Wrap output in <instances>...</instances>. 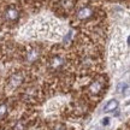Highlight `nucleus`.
<instances>
[{
    "label": "nucleus",
    "instance_id": "nucleus-1",
    "mask_svg": "<svg viewBox=\"0 0 130 130\" xmlns=\"http://www.w3.org/2000/svg\"><path fill=\"white\" fill-rule=\"evenodd\" d=\"M66 25L59 19L51 16H39L21 28L19 37L23 40L60 41L66 37Z\"/></svg>",
    "mask_w": 130,
    "mask_h": 130
},
{
    "label": "nucleus",
    "instance_id": "nucleus-2",
    "mask_svg": "<svg viewBox=\"0 0 130 130\" xmlns=\"http://www.w3.org/2000/svg\"><path fill=\"white\" fill-rule=\"evenodd\" d=\"M108 59H110V66L115 71L123 69L124 61L128 59V41L122 28L119 27L115 29V32L112 35L108 50Z\"/></svg>",
    "mask_w": 130,
    "mask_h": 130
},
{
    "label": "nucleus",
    "instance_id": "nucleus-3",
    "mask_svg": "<svg viewBox=\"0 0 130 130\" xmlns=\"http://www.w3.org/2000/svg\"><path fill=\"white\" fill-rule=\"evenodd\" d=\"M118 106H119V102H118V100L117 99H111V100H108V101L105 104V106H104V112H106V113H108V112H113L116 111L117 108H118Z\"/></svg>",
    "mask_w": 130,
    "mask_h": 130
},
{
    "label": "nucleus",
    "instance_id": "nucleus-4",
    "mask_svg": "<svg viewBox=\"0 0 130 130\" xmlns=\"http://www.w3.org/2000/svg\"><path fill=\"white\" fill-rule=\"evenodd\" d=\"M128 89H129L128 82H121V83H118V86H117V93L124 95V94L128 93Z\"/></svg>",
    "mask_w": 130,
    "mask_h": 130
},
{
    "label": "nucleus",
    "instance_id": "nucleus-5",
    "mask_svg": "<svg viewBox=\"0 0 130 130\" xmlns=\"http://www.w3.org/2000/svg\"><path fill=\"white\" fill-rule=\"evenodd\" d=\"M59 107V101L58 100H52L48 105H47L46 107V112H48V113H51V112H54Z\"/></svg>",
    "mask_w": 130,
    "mask_h": 130
},
{
    "label": "nucleus",
    "instance_id": "nucleus-6",
    "mask_svg": "<svg viewBox=\"0 0 130 130\" xmlns=\"http://www.w3.org/2000/svg\"><path fill=\"white\" fill-rule=\"evenodd\" d=\"M99 124H100V126H102V128H108V126H111V124H112V118L111 117H107V116L104 117V118L100 119Z\"/></svg>",
    "mask_w": 130,
    "mask_h": 130
},
{
    "label": "nucleus",
    "instance_id": "nucleus-7",
    "mask_svg": "<svg viewBox=\"0 0 130 130\" xmlns=\"http://www.w3.org/2000/svg\"><path fill=\"white\" fill-rule=\"evenodd\" d=\"M17 16H18V12H17L14 9H11L7 11V18L9 19H16Z\"/></svg>",
    "mask_w": 130,
    "mask_h": 130
},
{
    "label": "nucleus",
    "instance_id": "nucleus-8",
    "mask_svg": "<svg viewBox=\"0 0 130 130\" xmlns=\"http://www.w3.org/2000/svg\"><path fill=\"white\" fill-rule=\"evenodd\" d=\"M100 89H101V84L99 83V82H96V83H94L93 86L90 87V90H92L93 93H95V94H96L100 90Z\"/></svg>",
    "mask_w": 130,
    "mask_h": 130
},
{
    "label": "nucleus",
    "instance_id": "nucleus-9",
    "mask_svg": "<svg viewBox=\"0 0 130 130\" xmlns=\"http://www.w3.org/2000/svg\"><path fill=\"white\" fill-rule=\"evenodd\" d=\"M89 13H90V11H89L88 9H83L78 14H79V17H81V18H84V17H86V16H88Z\"/></svg>",
    "mask_w": 130,
    "mask_h": 130
},
{
    "label": "nucleus",
    "instance_id": "nucleus-10",
    "mask_svg": "<svg viewBox=\"0 0 130 130\" xmlns=\"http://www.w3.org/2000/svg\"><path fill=\"white\" fill-rule=\"evenodd\" d=\"M6 111H7V107H6V105H0V118L5 116Z\"/></svg>",
    "mask_w": 130,
    "mask_h": 130
}]
</instances>
